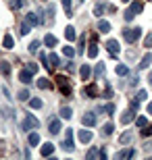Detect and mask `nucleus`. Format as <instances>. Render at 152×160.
I'll list each match as a JSON object with an SVG mask.
<instances>
[{
  "label": "nucleus",
  "instance_id": "f257e3e1",
  "mask_svg": "<svg viewBox=\"0 0 152 160\" xmlns=\"http://www.w3.org/2000/svg\"><path fill=\"white\" fill-rule=\"evenodd\" d=\"M142 36V29L140 27H134V29H125L123 31V38H125V42H129V44H134V42H138Z\"/></svg>",
  "mask_w": 152,
  "mask_h": 160
},
{
  "label": "nucleus",
  "instance_id": "f03ea898",
  "mask_svg": "<svg viewBox=\"0 0 152 160\" xmlns=\"http://www.w3.org/2000/svg\"><path fill=\"white\" fill-rule=\"evenodd\" d=\"M56 83H59L60 92H63L65 96H71V85H69V79H67V77H63V75H59V77H56Z\"/></svg>",
  "mask_w": 152,
  "mask_h": 160
},
{
  "label": "nucleus",
  "instance_id": "7ed1b4c3",
  "mask_svg": "<svg viewBox=\"0 0 152 160\" xmlns=\"http://www.w3.org/2000/svg\"><path fill=\"white\" fill-rule=\"evenodd\" d=\"M21 127H23L25 131H29V129H35V127H40V123H38V119H35V117H31V114H27Z\"/></svg>",
  "mask_w": 152,
  "mask_h": 160
},
{
  "label": "nucleus",
  "instance_id": "20e7f679",
  "mask_svg": "<svg viewBox=\"0 0 152 160\" xmlns=\"http://www.w3.org/2000/svg\"><path fill=\"white\" fill-rule=\"evenodd\" d=\"M81 125L83 127H94L96 125V112H86L81 117Z\"/></svg>",
  "mask_w": 152,
  "mask_h": 160
},
{
  "label": "nucleus",
  "instance_id": "39448f33",
  "mask_svg": "<svg viewBox=\"0 0 152 160\" xmlns=\"http://www.w3.org/2000/svg\"><path fill=\"white\" fill-rule=\"evenodd\" d=\"M92 131H88V129H79V133H77V139H79V142L81 143H90L92 142Z\"/></svg>",
  "mask_w": 152,
  "mask_h": 160
},
{
  "label": "nucleus",
  "instance_id": "423d86ee",
  "mask_svg": "<svg viewBox=\"0 0 152 160\" xmlns=\"http://www.w3.org/2000/svg\"><path fill=\"white\" fill-rule=\"evenodd\" d=\"M60 148L67 150V152H73V150H75V146H73V139H71V129H67V139L60 143Z\"/></svg>",
  "mask_w": 152,
  "mask_h": 160
},
{
  "label": "nucleus",
  "instance_id": "0eeeda50",
  "mask_svg": "<svg viewBox=\"0 0 152 160\" xmlns=\"http://www.w3.org/2000/svg\"><path fill=\"white\" fill-rule=\"evenodd\" d=\"M134 156H135V150L129 148V150H121V152H117V154H115V158H117V160H123V158H134Z\"/></svg>",
  "mask_w": 152,
  "mask_h": 160
},
{
  "label": "nucleus",
  "instance_id": "6e6552de",
  "mask_svg": "<svg viewBox=\"0 0 152 160\" xmlns=\"http://www.w3.org/2000/svg\"><path fill=\"white\" fill-rule=\"evenodd\" d=\"M106 48H108V52H111V54H119V50H121V46H119L117 40H108V42H106Z\"/></svg>",
  "mask_w": 152,
  "mask_h": 160
},
{
  "label": "nucleus",
  "instance_id": "1a4fd4ad",
  "mask_svg": "<svg viewBox=\"0 0 152 160\" xmlns=\"http://www.w3.org/2000/svg\"><path fill=\"white\" fill-rule=\"evenodd\" d=\"M150 62H152V54L148 52L146 56L140 60V65H138V71H144V69H148V67H150Z\"/></svg>",
  "mask_w": 152,
  "mask_h": 160
},
{
  "label": "nucleus",
  "instance_id": "9d476101",
  "mask_svg": "<svg viewBox=\"0 0 152 160\" xmlns=\"http://www.w3.org/2000/svg\"><path fill=\"white\" fill-rule=\"evenodd\" d=\"M131 119H135V108H129L127 112H123V114H121V123H123V125H127Z\"/></svg>",
  "mask_w": 152,
  "mask_h": 160
},
{
  "label": "nucleus",
  "instance_id": "9b49d317",
  "mask_svg": "<svg viewBox=\"0 0 152 160\" xmlns=\"http://www.w3.org/2000/svg\"><path fill=\"white\" fill-rule=\"evenodd\" d=\"M48 129H50V133H52V135H56V133L60 131V121H59V119H50Z\"/></svg>",
  "mask_w": 152,
  "mask_h": 160
},
{
  "label": "nucleus",
  "instance_id": "f8f14e48",
  "mask_svg": "<svg viewBox=\"0 0 152 160\" xmlns=\"http://www.w3.org/2000/svg\"><path fill=\"white\" fill-rule=\"evenodd\" d=\"M104 12H106V4H104V2H102V0H100L98 4L94 6V17H102Z\"/></svg>",
  "mask_w": 152,
  "mask_h": 160
},
{
  "label": "nucleus",
  "instance_id": "ddd939ff",
  "mask_svg": "<svg viewBox=\"0 0 152 160\" xmlns=\"http://www.w3.org/2000/svg\"><path fill=\"white\" fill-rule=\"evenodd\" d=\"M134 139V133L131 131H125V133H121V137H119V143H123V146H127L129 142Z\"/></svg>",
  "mask_w": 152,
  "mask_h": 160
},
{
  "label": "nucleus",
  "instance_id": "4468645a",
  "mask_svg": "<svg viewBox=\"0 0 152 160\" xmlns=\"http://www.w3.org/2000/svg\"><path fill=\"white\" fill-rule=\"evenodd\" d=\"M98 31H100V33H108V31H111V23L104 21V19H100V21H98Z\"/></svg>",
  "mask_w": 152,
  "mask_h": 160
},
{
  "label": "nucleus",
  "instance_id": "2eb2a0df",
  "mask_svg": "<svg viewBox=\"0 0 152 160\" xmlns=\"http://www.w3.org/2000/svg\"><path fill=\"white\" fill-rule=\"evenodd\" d=\"M25 21H27V23H29L31 27H35V25L40 23V21H38V15H35L34 11H31V12H27V15H25Z\"/></svg>",
  "mask_w": 152,
  "mask_h": 160
},
{
  "label": "nucleus",
  "instance_id": "dca6fc26",
  "mask_svg": "<svg viewBox=\"0 0 152 160\" xmlns=\"http://www.w3.org/2000/svg\"><path fill=\"white\" fill-rule=\"evenodd\" d=\"M83 94L88 96V98H96V96L100 94V92H98V85H88V88H86V92H83Z\"/></svg>",
  "mask_w": 152,
  "mask_h": 160
},
{
  "label": "nucleus",
  "instance_id": "f3484780",
  "mask_svg": "<svg viewBox=\"0 0 152 160\" xmlns=\"http://www.w3.org/2000/svg\"><path fill=\"white\" fill-rule=\"evenodd\" d=\"M0 73H2L4 77L11 75V65H8V60H0Z\"/></svg>",
  "mask_w": 152,
  "mask_h": 160
},
{
  "label": "nucleus",
  "instance_id": "a211bd4d",
  "mask_svg": "<svg viewBox=\"0 0 152 160\" xmlns=\"http://www.w3.org/2000/svg\"><path fill=\"white\" fill-rule=\"evenodd\" d=\"M2 46H4L6 50H11V48L15 46V40H13L11 33H6V36H4V40H2Z\"/></svg>",
  "mask_w": 152,
  "mask_h": 160
},
{
  "label": "nucleus",
  "instance_id": "6ab92c4d",
  "mask_svg": "<svg viewBox=\"0 0 152 160\" xmlns=\"http://www.w3.org/2000/svg\"><path fill=\"white\" fill-rule=\"evenodd\" d=\"M19 79H21L23 83H31V71H29V69L21 71V73H19Z\"/></svg>",
  "mask_w": 152,
  "mask_h": 160
},
{
  "label": "nucleus",
  "instance_id": "aec40b11",
  "mask_svg": "<svg viewBox=\"0 0 152 160\" xmlns=\"http://www.w3.org/2000/svg\"><path fill=\"white\" fill-rule=\"evenodd\" d=\"M54 154V146L52 143H44L42 146V156H52Z\"/></svg>",
  "mask_w": 152,
  "mask_h": 160
},
{
  "label": "nucleus",
  "instance_id": "412c9836",
  "mask_svg": "<svg viewBox=\"0 0 152 160\" xmlns=\"http://www.w3.org/2000/svg\"><path fill=\"white\" fill-rule=\"evenodd\" d=\"M44 44H46L48 48H54V46H56V38H54L52 33H46V38H44Z\"/></svg>",
  "mask_w": 152,
  "mask_h": 160
},
{
  "label": "nucleus",
  "instance_id": "4be33fe9",
  "mask_svg": "<svg viewBox=\"0 0 152 160\" xmlns=\"http://www.w3.org/2000/svg\"><path fill=\"white\" fill-rule=\"evenodd\" d=\"M60 2H63L65 15H67V17H71V15H73V8H71V0H60Z\"/></svg>",
  "mask_w": 152,
  "mask_h": 160
},
{
  "label": "nucleus",
  "instance_id": "5701e85b",
  "mask_svg": "<svg viewBox=\"0 0 152 160\" xmlns=\"http://www.w3.org/2000/svg\"><path fill=\"white\" fill-rule=\"evenodd\" d=\"M90 73H92V69H90L88 65H81V69H79V75H81V79H88Z\"/></svg>",
  "mask_w": 152,
  "mask_h": 160
},
{
  "label": "nucleus",
  "instance_id": "b1692460",
  "mask_svg": "<svg viewBox=\"0 0 152 160\" xmlns=\"http://www.w3.org/2000/svg\"><path fill=\"white\" fill-rule=\"evenodd\" d=\"M71 117H73V112H71V108H69V106L60 108V119H67V121H69Z\"/></svg>",
  "mask_w": 152,
  "mask_h": 160
},
{
  "label": "nucleus",
  "instance_id": "393cba45",
  "mask_svg": "<svg viewBox=\"0 0 152 160\" xmlns=\"http://www.w3.org/2000/svg\"><path fill=\"white\" fill-rule=\"evenodd\" d=\"M129 8H131V11H134L135 15H138V12H142V8H144V4H142L140 0H135V2H131V6H129Z\"/></svg>",
  "mask_w": 152,
  "mask_h": 160
},
{
  "label": "nucleus",
  "instance_id": "a878e982",
  "mask_svg": "<svg viewBox=\"0 0 152 160\" xmlns=\"http://www.w3.org/2000/svg\"><path fill=\"white\" fill-rule=\"evenodd\" d=\"M94 73H96V77H104V62H98Z\"/></svg>",
  "mask_w": 152,
  "mask_h": 160
},
{
  "label": "nucleus",
  "instance_id": "bb28decb",
  "mask_svg": "<svg viewBox=\"0 0 152 160\" xmlns=\"http://www.w3.org/2000/svg\"><path fill=\"white\" fill-rule=\"evenodd\" d=\"M88 54H90V58H96V56H98V44H90Z\"/></svg>",
  "mask_w": 152,
  "mask_h": 160
},
{
  "label": "nucleus",
  "instance_id": "cd10ccee",
  "mask_svg": "<svg viewBox=\"0 0 152 160\" xmlns=\"http://www.w3.org/2000/svg\"><path fill=\"white\" fill-rule=\"evenodd\" d=\"M65 38L69 42H73L75 40V29H73V27H67V29H65Z\"/></svg>",
  "mask_w": 152,
  "mask_h": 160
},
{
  "label": "nucleus",
  "instance_id": "c85d7f7f",
  "mask_svg": "<svg viewBox=\"0 0 152 160\" xmlns=\"http://www.w3.org/2000/svg\"><path fill=\"white\" fill-rule=\"evenodd\" d=\"M146 98H148V92H146V89H142V92H138V94H135L134 100H135V102H144Z\"/></svg>",
  "mask_w": 152,
  "mask_h": 160
},
{
  "label": "nucleus",
  "instance_id": "c756f323",
  "mask_svg": "<svg viewBox=\"0 0 152 160\" xmlns=\"http://www.w3.org/2000/svg\"><path fill=\"white\" fill-rule=\"evenodd\" d=\"M113 131H115V125H113V123H106L104 127H102V135H111Z\"/></svg>",
  "mask_w": 152,
  "mask_h": 160
},
{
  "label": "nucleus",
  "instance_id": "7c9ffc66",
  "mask_svg": "<svg viewBox=\"0 0 152 160\" xmlns=\"http://www.w3.org/2000/svg\"><path fill=\"white\" fill-rule=\"evenodd\" d=\"M38 143H40V135H38V133H29V146L34 148Z\"/></svg>",
  "mask_w": 152,
  "mask_h": 160
},
{
  "label": "nucleus",
  "instance_id": "2f4dec72",
  "mask_svg": "<svg viewBox=\"0 0 152 160\" xmlns=\"http://www.w3.org/2000/svg\"><path fill=\"white\" fill-rule=\"evenodd\" d=\"M115 73H117V75H127L129 69L125 65H117V67H115Z\"/></svg>",
  "mask_w": 152,
  "mask_h": 160
},
{
  "label": "nucleus",
  "instance_id": "473e14b6",
  "mask_svg": "<svg viewBox=\"0 0 152 160\" xmlns=\"http://www.w3.org/2000/svg\"><path fill=\"white\" fill-rule=\"evenodd\" d=\"M48 60H50V65H52V69H54V67H59V65H60V58L56 56V54H50V56H48Z\"/></svg>",
  "mask_w": 152,
  "mask_h": 160
},
{
  "label": "nucleus",
  "instance_id": "72a5a7b5",
  "mask_svg": "<svg viewBox=\"0 0 152 160\" xmlns=\"http://www.w3.org/2000/svg\"><path fill=\"white\" fill-rule=\"evenodd\" d=\"M38 88H40V89H46V88H50V81H48L46 77L38 79Z\"/></svg>",
  "mask_w": 152,
  "mask_h": 160
},
{
  "label": "nucleus",
  "instance_id": "f704fd0d",
  "mask_svg": "<svg viewBox=\"0 0 152 160\" xmlns=\"http://www.w3.org/2000/svg\"><path fill=\"white\" fill-rule=\"evenodd\" d=\"M46 15H48V19H46V21H50V23H52V21H54V4H48Z\"/></svg>",
  "mask_w": 152,
  "mask_h": 160
},
{
  "label": "nucleus",
  "instance_id": "c9c22d12",
  "mask_svg": "<svg viewBox=\"0 0 152 160\" xmlns=\"http://www.w3.org/2000/svg\"><path fill=\"white\" fill-rule=\"evenodd\" d=\"M17 98L21 102H25V100H29V92H27V89H21V92H19L17 94Z\"/></svg>",
  "mask_w": 152,
  "mask_h": 160
},
{
  "label": "nucleus",
  "instance_id": "e433bc0d",
  "mask_svg": "<svg viewBox=\"0 0 152 160\" xmlns=\"http://www.w3.org/2000/svg\"><path fill=\"white\" fill-rule=\"evenodd\" d=\"M63 54H65V56H67V58H73V56H75V50H73V48H71V46H65Z\"/></svg>",
  "mask_w": 152,
  "mask_h": 160
},
{
  "label": "nucleus",
  "instance_id": "4c0bfd02",
  "mask_svg": "<svg viewBox=\"0 0 152 160\" xmlns=\"http://www.w3.org/2000/svg\"><path fill=\"white\" fill-rule=\"evenodd\" d=\"M142 135H144V137H150V135H152V125H146V127H142Z\"/></svg>",
  "mask_w": 152,
  "mask_h": 160
},
{
  "label": "nucleus",
  "instance_id": "58836bf2",
  "mask_svg": "<svg viewBox=\"0 0 152 160\" xmlns=\"http://www.w3.org/2000/svg\"><path fill=\"white\" fill-rule=\"evenodd\" d=\"M38 48H40V42L34 40V42L29 44V52H31V54H35V52H38Z\"/></svg>",
  "mask_w": 152,
  "mask_h": 160
},
{
  "label": "nucleus",
  "instance_id": "ea45409f",
  "mask_svg": "<svg viewBox=\"0 0 152 160\" xmlns=\"http://www.w3.org/2000/svg\"><path fill=\"white\" fill-rule=\"evenodd\" d=\"M135 125H138V127H146L148 119H146V117H138V119H135Z\"/></svg>",
  "mask_w": 152,
  "mask_h": 160
},
{
  "label": "nucleus",
  "instance_id": "a19ab883",
  "mask_svg": "<svg viewBox=\"0 0 152 160\" xmlns=\"http://www.w3.org/2000/svg\"><path fill=\"white\" fill-rule=\"evenodd\" d=\"M96 156H98V148H92V150L88 152V154H86V158H88V160H94Z\"/></svg>",
  "mask_w": 152,
  "mask_h": 160
},
{
  "label": "nucleus",
  "instance_id": "79ce46f5",
  "mask_svg": "<svg viewBox=\"0 0 152 160\" xmlns=\"http://www.w3.org/2000/svg\"><path fill=\"white\" fill-rule=\"evenodd\" d=\"M29 29H31V25L25 21V23L21 25V36H27V33H29Z\"/></svg>",
  "mask_w": 152,
  "mask_h": 160
},
{
  "label": "nucleus",
  "instance_id": "37998d69",
  "mask_svg": "<svg viewBox=\"0 0 152 160\" xmlns=\"http://www.w3.org/2000/svg\"><path fill=\"white\" fill-rule=\"evenodd\" d=\"M29 104H31V108H42V100L40 98H31Z\"/></svg>",
  "mask_w": 152,
  "mask_h": 160
},
{
  "label": "nucleus",
  "instance_id": "c03bdc74",
  "mask_svg": "<svg viewBox=\"0 0 152 160\" xmlns=\"http://www.w3.org/2000/svg\"><path fill=\"white\" fill-rule=\"evenodd\" d=\"M100 110H104L106 114H113V112H115V104H106V106L100 108Z\"/></svg>",
  "mask_w": 152,
  "mask_h": 160
},
{
  "label": "nucleus",
  "instance_id": "a18cd8bd",
  "mask_svg": "<svg viewBox=\"0 0 152 160\" xmlns=\"http://www.w3.org/2000/svg\"><path fill=\"white\" fill-rule=\"evenodd\" d=\"M144 46H146V48H152V33H148V36L144 38Z\"/></svg>",
  "mask_w": 152,
  "mask_h": 160
},
{
  "label": "nucleus",
  "instance_id": "49530a36",
  "mask_svg": "<svg viewBox=\"0 0 152 160\" xmlns=\"http://www.w3.org/2000/svg\"><path fill=\"white\" fill-rule=\"evenodd\" d=\"M134 17H135V12L131 11V8H129V11L125 12V21H131V19H134Z\"/></svg>",
  "mask_w": 152,
  "mask_h": 160
},
{
  "label": "nucleus",
  "instance_id": "de8ad7c7",
  "mask_svg": "<svg viewBox=\"0 0 152 160\" xmlns=\"http://www.w3.org/2000/svg\"><path fill=\"white\" fill-rule=\"evenodd\" d=\"M27 69H29L31 73H38V65H35V62H29V65H27Z\"/></svg>",
  "mask_w": 152,
  "mask_h": 160
},
{
  "label": "nucleus",
  "instance_id": "09e8293b",
  "mask_svg": "<svg viewBox=\"0 0 152 160\" xmlns=\"http://www.w3.org/2000/svg\"><path fill=\"white\" fill-rule=\"evenodd\" d=\"M83 36H81V42H79V46H77V54H83Z\"/></svg>",
  "mask_w": 152,
  "mask_h": 160
},
{
  "label": "nucleus",
  "instance_id": "8fccbe9b",
  "mask_svg": "<svg viewBox=\"0 0 152 160\" xmlns=\"http://www.w3.org/2000/svg\"><path fill=\"white\" fill-rule=\"evenodd\" d=\"M21 4H23V0H13V2H11V6H13V8H19Z\"/></svg>",
  "mask_w": 152,
  "mask_h": 160
},
{
  "label": "nucleus",
  "instance_id": "3c124183",
  "mask_svg": "<svg viewBox=\"0 0 152 160\" xmlns=\"http://www.w3.org/2000/svg\"><path fill=\"white\" fill-rule=\"evenodd\" d=\"M102 96H104V98H111V96H113V89H111V88H106V89H104V94H102Z\"/></svg>",
  "mask_w": 152,
  "mask_h": 160
},
{
  "label": "nucleus",
  "instance_id": "603ef678",
  "mask_svg": "<svg viewBox=\"0 0 152 160\" xmlns=\"http://www.w3.org/2000/svg\"><path fill=\"white\" fill-rule=\"evenodd\" d=\"M144 148H146V150H152V142H148L146 146H144Z\"/></svg>",
  "mask_w": 152,
  "mask_h": 160
},
{
  "label": "nucleus",
  "instance_id": "864d4df0",
  "mask_svg": "<svg viewBox=\"0 0 152 160\" xmlns=\"http://www.w3.org/2000/svg\"><path fill=\"white\" fill-rule=\"evenodd\" d=\"M148 112L152 114V102H148Z\"/></svg>",
  "mask_w": 152,
  "mask_h": 160
},
{
  "label": "nucleus",
  "instance_id": "5fc2aeb1",
  "mask_svg": "<svg viewBox=\"0 0 152 160\" xmlns=\"http://www.w3.org/2000/svg\"><path fill=\"white\" fill-rule=\"evenodd\" d=\"M148 83H150V85H152V73H150V75H148Z\"/></svg>",
  "mask_w": 152,
  "mask_h": 160
},
{
  "label": "nucleus",
  "instance_id": "6e6d98bb",
  "mask_svg": "<svg viewBox=\"0 0 152 160\" xmlns=\"http://www.w3.org/2000/svg\"><path fill=\"white\" fill-rule=\"evenodd\" d=\"M123 2H129V0H123Z\"/></svg>",
  "mask_w": 152,
  "mask_h": 160
}]
</instances>
